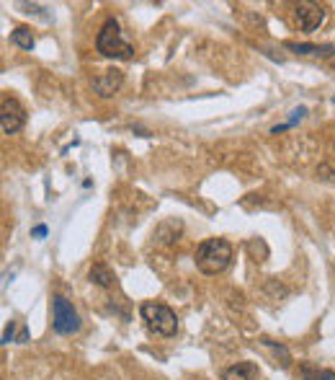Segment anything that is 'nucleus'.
Wrapping results in <instances>:
<instances>
[{"instance_id":"obj_4","label":"nucleus","mask_w":335,"mask_h":380,"mask_svg":"<svg viewBox=\"0 0 335 380\" xmlns=\"http://www.w3.org/2000/svg\"><path fill=\"white\" fill-rule=\"evenodd\" d=\"M52 326H55L57 334H62V336H70V334H78L80 331V316L78 311L73 308V303L62 297V295H57L55 300H52Z\"/></svg>"},{"instance_id":"obj_5","label":"nucleus","mask_w":335,"mask_h":380,"mask_svg":"<svg viewBox=\"0 0 335 380\" xmlns=\"http://www.w3.org/2000/svg\"><path fill=\"white\" fill-rule=\"evenodd\" d=\"M24 124H26V109L19 104V98L6 94L3 101H0V127H3V132L16 135Z\"/></svg>"},{"instance_id":"obj_8","label":"nucleus","mask_w":335,"mask_h":380,"mask_svg":"<svg viewBox=\"0 0 335 380\" xmlns=\"http://www.w3.org/2000/svg\"><path fill=\"white\" fill-rule=\"evenodd\" d=\"M287 49L297 52V55H312V58H333V44H305V42H287Z\"/></svg>"},{"instance_id":"obj_7","label":"nucleus","mask_w":335,"mask_h":380,"mask_svg":"<svg viewBox=\"0 0 335 380\" xmlns=\"http://www.w3.org/2000/svg\"><path fill=\"white\" fill-rule=\"evenodd\" d=\"M121 83H124V73L111 67V70H103V73H98V76L93 78V91L101 96V98H111L121 88Z\"/></svg>"},{"instance_id":"obj_15","label":"nucleus","mask_w":335,"mask_h":380,"mask_svg":"<svg viewBox=\"0 0 335 380\" xmlns=\"http://www.w3.org/2000/svg\"><path fill=\"white\" fill-rule=\"evenodd\" d=\"M13 329H16V321H10L8 326H6V334H3V344H8L10 339H13Z\"/></svg>"},{"instance_id":"obj_9","label":"nucleus","mask_w":335,"mask_h":380,"mask_svg":"<svg viewBox=\"0 0 335 380\" xmlns=\"http://www.w3.org/2000/svg\"><path fill=\"white\" fill-rule=\"evenodd\" d=\"M222 380H258V368L253 362H237L222 370Z\"/></svg>"},{"instance_id":"obj_16","label":"nucleus","mask_w":335,"mask_h":380,"mask_svg":"<svg viewBox=\"0 0 335 380\" xmlns=\"http://www.w3.org/2000/svg\"><path fill=\"white\" fill-rule=\"evenodd\" d=\"M31 236H34V238H44V236H47V225H37V228L31 230Z\"/></svg>"},{"instance_id":"obj_3","label":"nucleus","mask_w":335,"mask_h":380,"mask_svg":"<svg viewBox=\"0 0 335 380\" xmlns=\"http://www.w3.org/2000/svg\"><path fill=\"white\" fill-rule=\"evenodd\" d=\"M140 316L142 321L147 323V329L158 336H173L178 331V318L176 313L163 303H155V300H147V303L140 305Z\"/></svg>"},{"instance_id":"obj_6","label":"nucleus","mask_w":335,"mask_h":380,"mask_svg":"<svg viewBox=\"0 0 335 380\" xmlns=\"http://www.w3.org/2000/svg\"><path fill=\"white\" fill-rule=\"evenodd\" d=\"M294 16H297V24L302 31H315L325 24L327 8L320 6V3H299L294 8Z\"/></svg>"},{"instance_id":"obj_17","label":"nucleus","mask_w":335,"mask_h":380,"mask_svg":"<svg viewBox=\"0 0 335 380\" xmlns=\"http://www.w3.org/2000/svg\"><path fill=\"white\" fill-rule=\"evenodd\" d=\"M333 104H335V96H333Z\"/></svg>"},{"instance_id":"obj_2","label":"nucleus","mask_w":335,"mask_h":380,"mask_svg":"<svg viewBox=\"0 0 335 380\" xmlns=\"http://www.w3.org/2000/svg\"><path fill=\"white\" fill-rule=\"evenodd\" d=\"M96 49H98V55L111 58V60H129L132 55H134L132 42L124 37L119 21H114V19H109L101 26L98 37H96Z\"/></svg>"},{"instance_id":"obj_1","label":"nucleus","mask_w":335,"mask_h":380,"mask_svg":"<svg viewBox=\"0 0 335 380\" xmlns=\"http://www.w3.org/2000/svg\"><path fill=\"white\" fill-rule=\"evenodd\" d=\"M233 261V246L224 238H206L196 248V269L204 275H219Z\"/></svg>"},{"instance_id":"obj_10","label":"nucleus","mask_w":335,"mask_h":380,"mask_svg":"<svg viewBox=\"0 0 335 380\" xmlns=\"http://www.w3.org/2000/svg\"><path fill=\"white\" fill-rule=\"evenodd\" d=\"M178 233H181V223L178 220H165V223H160L158 228H155V241L158 243H173L178 241Z\"/></svg>"},{"instance_id":"obj_11","label":"nucleus","mask_w":335,"mask_h":380,"mask_svg":"<svg viewBox=\"0 0 335 380\" xmlns=\"http://www.w3.org/2000/svg\"><path fill=\"white\" fill-rule=\"evenodd\" d=\"M88 279H91L93 285H98V287H114V282H116V279H114V272L106 264H93L91 266Z\"/></svg>"},{"instance_id":"obj_12","label":"nucleus","mask_w":335,"mask_h":380,"mask_svg":"<svg viewBox=\"0 0 335 380\" xmlns=\"http://www.w3.org/2000/svg\"><path fill=\"white\" fill-rule=\"evenodd\" d=\"M10 42L16 44V47H21V49H26V52H31L34 49V34H31V29L28 26H16V29L10 31Z\"/></svg>"},{"instance_id":"obj_13","label":"nucleus","mask_w":335,"mask_h":380,"mask_svg":"<svg viewBox=\"0 0 335 380\" xmlns=\"http://www.w3.org/2000/svg\"><path fill=\"white\" fill-rule=\"evenodd\" d=\"M302 378L305 380H335V372L333 370H320L315 365H305L302 368Z\"/></svg>"},{"instance_id":"obj_14","label":"nucleus","mask_w":335,"mask_h":380,"mask_svg":"<svg viewBox=\"0 0 335 380\" xmlns=\"http://www.w3.org/2000/svg\"><path fill=\"white\" fill-rule=\"evenodd\" d=\"M317 179L327 181V184H335V163H320V166H317Z\"/></svg>"}]
</instances>
